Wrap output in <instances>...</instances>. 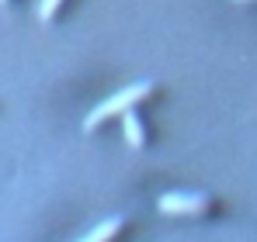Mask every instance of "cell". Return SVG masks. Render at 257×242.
<instances>
[{
    "label": "cell",
    "instance_id": "1",
    "mask_svg": "<svg viewBox=\"0 0 257 242\" xmlns=\"http://www.w3.org/2000/svg\"><path fill=\"white\" fill-rule=\"evenodd\" d=\"M153 94V83L150 80H143V83H132V86H125V90H118L115 97H108L104 104H97L90 114H87V121H84V128L87 132H94L97 124H104L108 118H115V114H125L132 104H139V100H146Z\"/></svg>",
    "mask_w": 257,
    "mask_h": 242
},
{
    "label": "cell",
    "instance_id": "2",
    "mask_svg": "<svg viewBox=\"0 0 257 242\" xmlns=\"http://www.w3.org/2000/svg\"><path fill=\"white\" fill-rule=\"evenodd\" d=\"M157 208L164 214H202L209 211V198L205 194H164Z\"/></svg>",
    "mask_w": 257,
    "mask_h": 242
},
{
    "label": "cell",
    "instance_id": "3",
    "mask_svg": "<svg viewBox=\"0 0 257 242\" xmlns=\"http://www.w3.org/2000/svg\"><path fill=\"white\" fill-rule=\"evenodd\" d=\"M122 128H125V138L128 146H136V149H143L146 146V132H143V121H139V114L128 108L125 114H122Z\"/></svg>",
    "mask_w": 257,
    "mask_h": 242
},
{
    "label": "cell",
    "instance_id": "4",
    "mask_svg": "<svg viewBox=\"0 0 257 242\" xmlns=\"http://www.w3.org/2000/svg\"><path fill=\"white\" fill-rule=\"evenodd\" d=\"M122 225H125L122 218H108V222H101V225H97L90 236H84L80 242H111L118 232H122Z\"/></svg>",
    "mask_w": 257,
    "mask_h": 242
},
{
    "label": "cell",
    "instance_id": "5",
    "mask_svg": "<svg viewBox=\"0 0 257 242\" xmlns=\"http://www.w3.org/2000/svg\"><path fill=\"white\" fill-rule=\"evenodd\" d=\"M59 7H63V0H42V4H39V18H42V21H52V18L59 14Z\"/></svg>",
    "mask_w": 257,
    "mask_h": 242
},
{
    "label": "cell",
    "instance_id": "6",
    "mask_svg": "<svg viewBox=\"0 0 257 242\" xmlns=\"http://www.w3.org/2000/svg\"><path fill=\"white\" fill-rule=\"evenodd\" d=\"M243 4H257V0H243Z\"/></svg>",
    "mask_w": 257,
    "mask_h": 242
},
{
    "label": "cell",
    "instance_id": "7",
    "mask_svg": "<svg viewBox=\"0 0 257 242\" xmlns=\"http://www.w3.org/2000/svg\"><path fill=\"white\" fill-rule=\"evenodd\" d=\"M0 4H7V0H0Z\"/></svg>",
    "mask_w": 257,
    "mask_h": 242
}]
</instances>
